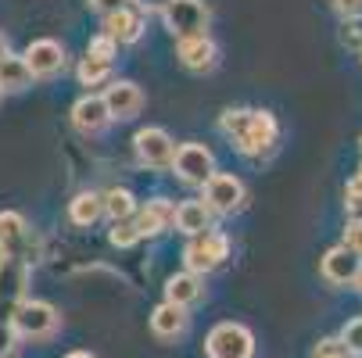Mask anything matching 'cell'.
<instances>
[{
	"label": "cell",
	"mask_w": 362,
	"mask_h": 358,
	"mask_svg": "<svg viewBox=\"0 0 362 358\" xmlns=\"http://www.w3.org/2000/svg\"><path fill=\"white\" fill-rule=\"evenodd\" d=\"M219 129L251 162L269 158L280 143V122L266 108H230V112L219 115Z\"/></svg>",
	"instance_id": "6da1fadb"
},
{
	"label": "cell",
	"mask_w": 362,
	"mask_h": 358,
	"mask_svg": "<svg viewBox=\"0 0 362 358\" xmlns=\"http://www.w3.org/2000/svg\"><path fill=\"white\" fill-rule=\"evenodd\" d=\"M230 258V237L219 233L216 226L204 229L197 237H187V247H183V265L197 276H209L216 273L223 262Z\"/></svg>",
	"instance_id": "7a4b0ae2"
},
{
	"label": "cell",
	"mask_w": 362,
	"mask_h": 358,
	"mask_svg": "<svg viewBox=\"0 0 362 358\" xmlns=\"http://www.w3.org/2000/svg\"><path fill=\"white\" fill-rule=\"evenodd\" d=\"M29 280H33V265L25 258L0 254V319L4 323L15 319L22 301L29 297Z\"/></svg>",
	"instance_id": "3957f363"
},
{
	"label": "cell",
	"mask_w": 362,
	"mask_h": 358,
	"mask_svg": "<svg viewBox=\"0 0 362 358\" xmlns=\"http://www.w3.org/2000/svg\"><path fill=\"white\" fill-rule=\"evenodd\" d=\"M15 333L22 340H50L58 330H62V312L54 309L50 301H36V297H25L22 309L15 312L11 319Z\"/></svg>",
	"instance_id": "277c9868"
},
{
	"label": "cell",
	"mask_w": 362,
	"mask_h": 358,
	"mask_svg": "<svg viewBox=\"0 0 362 358\" xmlns=\"http://www.w3.org/2000/svg\"><path fill=\"white\" fill-rule=\"evenodd\" d=\"M201 201L209 204L216 215L226 219V215L244 212V204H247V186H244V179H237L233 172H216L209 183L201 186Z\"/></svg>",
	"instance_id": "5b68a950"
},
{
	"label": "cell",
	"mask_w": 362,
	"mask_h": 358,
	"mask_svg": "<svg viewBox=\"0 0 362 358\" xmlns=\"http://www.w3.org/2000/svg\"><path fill=\"white\" fill-rule=\"evenodd\" d=\"M133 155L144 169H154V172H162V169H173V158H176V140L162 129V126H144L136 129L133 136Z\"/></svg>",
	"instance_id": "8992f818"
},
{
	"label": "cell",
	"mask_w": 362,
	"mask_h": 358,
	"mask_svg": "<svg viewBox=\"0 0 362 358\" xmlns=\"http://www.w3.org/2000/svg\"><path fill=\"white\" fill-rule=\"evenodd\" d=\"M173 172L180 183L187 186H204L212 176H216V155L204 143L197 140H187L176 147V158H173Z\"/></svg>",
	"instance_id": "52a82bcc"
},
{
	"label": "cell",
	"mask_w": 362,
	"mask_h": 358,
	"mask_svg": "<svg viewBox=\"0 0 362 358\" xmlns=\"http://www.w3.org/2000/svg\"><path fill=\"white\" fill-rule=\"evenodd\" d=\"M209 358H255V333L240 323H219L204 337Z\"/></svg>",
	"instance_id": "ba28073f"
},
{
	"label": "cell",
	"mask_w": 362,
	"mask_h": 358,
	"mask_svg": "<svg viewBox=\"0 0 362 358\" xmlns=\"http://www.w3.org/2000/svg\"><path fill=\"white\" fill-rule=\"evenodd\" d=\"M162 22L165 29L183 40V36H201L209 32V22H212V8L204 0H169V8L162 11Z\"/></svg>",
	"instance_id": "9c48e42d"
},
{
	"label": "cell",
	"mask_w": 362,
	"mask_h": 358,
	"mask_svg": "<svg viewBox=\"0 0 362 358\" xmlns=\"http://www.w3.org/2000/svg\"><path fill=\"white\" fill-rule=\"evenodd\" d=\"M22 58H25L33 79H58L65 72V65H69V54H65V47L58 40H33Z\"/></svg>",
	"instance_id": "30bf717a"
},
{
	"label": "cell",
	"mask_w": 362,
	"mask_h": 358,
	"mask_svg": "<svg viewBox=\"0 0 362 358\" xmlns=\"http://www.w3.org/2000/svg\"><path fill=\"white\" fill-rule=\"evenodd\" d=\"M358 273H362V254L351 251L348 244L330 247L323 258H320V276H323L330 287H351Z\"/></svg>",
	"instance_id": "8fae6325"
},
{
	"label": "cell",
	"mask_w": 362,
	"mask_h": 358,
	"mask_svg": "<svg viewBox=\"0 0 362 358\" xmlns=\"http://www.w3.org/2000/svg\"><path fill=\"white\" fill-rule=\"evenodd\" d=\"M176 58L187 72H212L219 65V43L209 32L183 36V40H176Z\"/></svg>",
	"instance_id": "7c38bea8"
},
{
	"label": "cell",
	"mask_w": 362,
	"mask_h": 358,
	"mask_svg": "<svg viewBox=\"0 0 362 358\" xmlns=\"http://www.w3.org/2000/svg\"><path fill=\"white\" fill-rule=\"evenodd\" d=\"M105 105H108L115 122H129V119H136L144 112L147 97H144V90L133 79H112L105 86Z\"/></svg>",
	"instance_id": "4fadbf2b"
},
{
	"label": "cell",
	"mask_w": 362,
	"mask_h": 358,
	"mask_svg": "<svg viewBox=\"0 0 362 358\" xmlns=\"http://www.w3.org/2000/svg\"><path fill=\"white\" fill-rule=\"evenodd\" d=\"M72 126H76V133H83V136H97V133H105L115 119H112V112H108V105H105V93H86V97H79L76 105H72Z\"/></svg>",
	"instance_id": "5bb4252c"
},
{
	"label": "cell",
	"mask_w": 362,
	"mask_h": 358,
	"mask_svg": "<svg viewBox=\"0 0 362 358\" xmlns=\"http://www.w3.org/2000/svg\"><path fill=\"white\" fill-rule=\"evenodd\" d=\"M0 254H15V258H25L29 265L33 258V233L22 212H0Z\"/></svg>",
	"instance_id": "9a60e30c"
},
{
	"label": "cell",
	"mask_w": 362,
	"mask_h": 358,
	"mask_svg": "<svg viewBox=\"0 0 362 358\" xmlns=\"http://www.w3.org/2000/svg\"><path fill=\"white\" fill-rule=\"evenodd\" d=\"M144 29H147V15H144L140 8H133V4H126V8L105 15V32H108L119 47L140 43V40H144Z\"/></svg>",
	"instance_id": "2e32d148"
},
{
	"label": "cell",
	"mask_w": 362,
	"mask_h": 358,
	"mask_svg": "<svg viewBox=\"0 0 362 358\" xmlns=\"http://www.w3.org/2000/svg\"><path fill=\"white\" fill-rule=\"evenodd\" d=\"M133 219H136L140 237H162V233H169L176 226V204L169 197H151Z\"/></svg>",
	"instance_id": "e0dca14e"
},
{
	"label": "cell",
	"mask_w": 362,
	"mask_h": 358,
	"mask_svg": "<svg viewBox=\"0 0 362 358\" xmlns=\"http://www.w3.org/2000/svg\"><path fill=\"white\" fill-rule=\"evenodd\" d=\"M187 326H190L187 309H180V304H173V301H162L158 309L151 312V333H154V340H162V344L180 340L187 333Z\"/></svg>",
	"instance_id": "ac0fdd59"
},
{
	"label": "cell",
	"mask_w": 362,
	"mask_h": 358,
	"mask_svg": "<svg viewBox=\"0 0 362 358\" xmlns=\"http://www.w3.org/2000/svg\"><path fill=\"white\" fill-rule=\"evenodd\" d=\"M165 301L180 304V309H190V304L204 301V276L183 269V273H173L165 280Z\"/></svg>",
	"instance_id": "d6986e66"
},
{
	"label": "cell",
	"mask_w": 362,
	"mask_h": 358,
	"mask_svg": "<svg viewBox=\"0 0 362 358\" xmlns=\"http://www.w3.org/2000/svg\"><path fill=\"white\" fill-rule=\"evenodd\" d=\"M212 219H216V212L201 197H190V201H180L176 204V229L183 237H197L204 229H212Z\"/></svg>",
	"instance_id": "ffe728a7"
},
{
	"label": "cell",
	"mask_w": 362,
	"mask_h": 358,
	"mask_svg": "<svg viewBox=\"0 0 362 358\" xmlns=\"http://www.w3.org/2000/svg\"><path fill=\"white\" fill-rule=\"evenodd\" d=\"M69 219H72V226H79V229L97 226L100 219H105V193H97V190L76 193V197L69 201Z\"/></svg>",
	"instance_id": "44dd1931"
},
{
	"label": "cell",
	"mask_w": 362,
	"mask_h": 358,
	"mask_svg": "<svg viewBox=\"0 0 362 358\" xmlns=\"http://www.w3.org/2000/svg\"><path fill=\"white\" fill-rule=\"evenodd\" d=\"M29 83H33V72H29L22 54H4L0 58V90L4 93H22V90H29Z\"/></svg>",
	"instance_id": "7402d4cb"
},
{
	"label": "cell",
	"mask_w": 362,
	"mask_h": 358,
	"mask_svg": "<svg viewBox=\"0 0 362 358\" xmlns=\"http://www.w3.org/2000/svg\"><path fill=\"white\" fill-rule=\"evenodd\" d=\"M136 212H140V208H136L133 190H126V186H112V190H105V215H108L112 222L133 219Z\"/></svg>",
	"instance_id": "603a6c76"
},
{
	"label": "cell",
	"mask_w": 362,
	"mask_h": 358,
	"mask_svg": "<svg viewBox=\"0 0 362 358\" xmlns=\"http://www.w3.org/2000/svg\"><path fill=\"white\" fill-rule=\"evenodd\" d=\"M112 65H115V61H100V58H90V54H86V58L79 61L76 76H79V83H83V86H90V90H93V86L112 83Z\"/></svg>",
	"instance_id": "cb8c5ba5"
},
{
	"label": "cell",
	"mask_w": 362,
	"mask_h": 358,
	"mask_svg": "<svg viewBox=\"0 0 362 358\" xmlns=\"http://www.w3.org/2000/svg\"><path fill=\"white\" fill-rule=\"evenodd\" d=\"M108 240H112V247L126 251V247L140 244L144 237H140V229H136V219H122V222H112V233H108Z\"/></svg>",
	"instance_id": "d4e9b609"
},
{
	"label": "cell",
	"mask_w": 362,
	"mask_h": 358,
	"mask_svg": "<svg viewBox=\"0 0 362 358\" xmlns=\"http://www.w3.org/2000/svg\"><path fill=\"white\" fill-rule=\"evenodd\" d=\"M86 54H90V58H100V61H115V58H119V43H115V40H112L105 29H100V32L90 40Z\"/></svg>",
	"instance_id": "484cf974"
},
{
	"label": "cell",
	"mask_w": 362,
	"mask_h": 358,
	"mask_svg": "<svg viewBox=\"0 0 362 358\" xmlns=\"http://www.w3.org/2000/svg\"><path fill=\"white\" fill-rule=\"evenodd\" d=\"M341 344H344L348 354H362V316L351 319V323H344V330H341Z\"/></svg>",
	"instance_id": "4316f807"
},
{
	"label": "cell",
	"mask_w": 362,
	"mask_h": 358,
	"mask_svg": "<svg viewBox=\"0 0 362 358\" xmlns=\"http://www.w3.org/2000/svg\"><path fill=\"white\" fill-rule=\"evenodd\" d=\"M344 208L358 219L362 215V172H355L351 179H348V186H344Z\"/></svg>",
	"instance_id": "83f0119b"
},
{
	"label": "cell",
	"mask_w": 362,
	"mask_h": 358,
	"mask_svg": "<svg viewBox=\"0 0 362 358\" xmlns=\"http://www.w3.org/2000/svg\"><path fill=\"white\" fill-rule=\"evenodd\" d=\"M18 340H22V337L15 333V326L0 319V358H15V351H18Z\"/></svg>",
	"instance_id": "f1b7e54d"
},
{
	"label": "cell",
	"mask_w": 362,
	"mask_h": 358,
	"mask_svg": "<svg viewBox=\"0 0 362 358\" xmlns=\"http://www.w3.org/2000/svg\"><path fill=\"white\" fill-rule=\"evenodd\" d=\"M341 22H362V0H330Z\"/></svg>",
	"instance_id": "f546056e"
},
{
	"label": "cell",
	"mask_w": 362,
	"mask_h": 358,
	"mask_svg": "<svg viewBox=\"0 0 362 358\" xmlns=\"http://www.w3.org/2000/svg\"><path fill=\"white\" fill-rule=\"evenodd\" d=\"M341 43L362 54V22H341Z\"/></svg>",
	"instance_id": "4dcf8cb0"
},
{
	"label": "cell",
	"mask_w": 362,
	"mask_h": 358,
	"mask_svg": "<svg viewBox=\"0 0 362 358\" xmlns=\"http://www.w3.org/2000/svg\"><path fill=\"white\" fill-rule=\"evenodd\" d=\"M313 358H348V351H344L341 337H330V340H323V344L316 347V354H313Z\"/></svg>",
	"instance_id": "1f68e13d"
},
{
	"label": "cell",
	"mask_w": 362,
	"mask_h": 358,
	"mask_svg": "<svg viewBox=\"0 0 362 358\" xmlns=\"http://www.w3.org/2000/svg\"><path fill=\"white\" fill-rule=\"evenodd\" d=\"M344 244H348L351 251H358V254H362V215H358V219H351V222L344 226Z\"/></svg>",
	"instance_id": "d6a6232c"
},
{
	"label": "cell",
	"mask_w": 362,
	"mask_h": 358,
	"mask_svg": "<svg viewBox=\"0 0 362 358\" xmlns=\"http://www.w3.org/2000/svg\"><path fill=\"white\" fill-rule=\"evenodd\" d=\"M126 4H129V0H86V8H90V11H97L100 18L112 15V11H119V8H126Z\"/></svg>",
	"instance_id": "836d02e7"
},
{
	"label": "cell",
	"mask_w": 362,
	"mask_h": 358,
	"mask_svg": "<svg viewBox=\"0 0 362 358\" xmlns=\"http://www.w3.org/2000/svg\"><path fill=\"white\" fill-rule=\"evenodd\" d=\"M133 8H140L144 15H162L169 8V0H129Z\"/></svg>",
	"instance_id": "e575fe53"
},
{
	"label": "cell",
	"mask_w": 362,
	"mask_h": 358,
	"mask_svg": "<svg viewBox=\"0 0 362 358\" xmlns=\"http://www.w3.org/2000/svg\"><path fill=\"white\" fill-rule=\"evenodd\" d=\"M4 54H11V47H8V36L0 32V58H4Z\"/></svg>",
	"instance_id": "d590c367"
},
{
	"label": "cell",
	"mask_w": 362,
	"mask_h": 358,
	"mask_svg": "<svg viewBox=\"0 0 362 358\" xmlns=\"http://www.w3.org/2000/svg\"><path fill=\"white\" fill-rule=\"evenodd\" d=\"M65 358H97V354H90V351H69Z\"/></svg>",
	"instance_id": "8d00e7d4"
},
{
	"label": "cell",
	"mask_w": 362,
	"mask_h": 358,
	"mask_svg": "<svg viewBox=\"0 0 362 358\" xmlns=\"http://www.w3.org/2000/svg\"><path fill=\"white\" fill-rule=\"evenodd\" d=\"M351 287H355V290H358V294H362V273H358V276H355V283H351Z\"/></svg>",
	"instance_id": "74e56055"
},
{
	"label": "cell",
	"mask_w": 362,
	"mask_h": 358,
	"mask_svg": "<svg viewBox=\"0 0 362 358\" xmlns=\"http://www.w3.org/2000/svg\"><path fill=\"white\" fill-rule=\"evenodd\" d=\"M0 100H4V90H0Z\"/></svg>",
	"instance_id": "f35d334b"
},
{
	"label": "cell",
	"mask_w": 362,
	"mask_h": 358,
	"mask_svg": "<svg viewBox=\"0 0 362 358\" xmlns=\"http://www.w3.org/2000/svg\"><path fill=\"white\" fill-rule=\"evenodd\" d=\"M355 358H362V354H355Z\"/></svg>",
	"instance_id": "ab89813d"
}]
</instances>
